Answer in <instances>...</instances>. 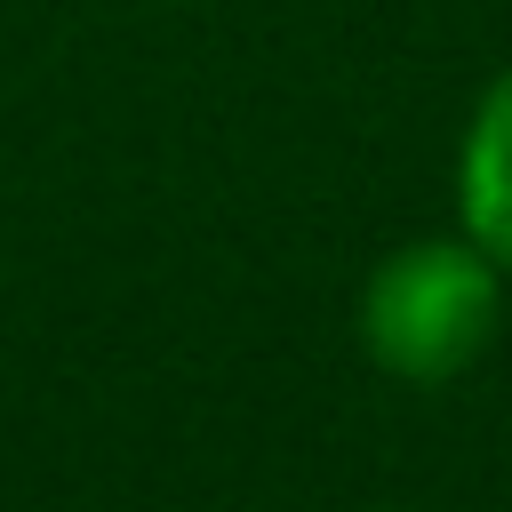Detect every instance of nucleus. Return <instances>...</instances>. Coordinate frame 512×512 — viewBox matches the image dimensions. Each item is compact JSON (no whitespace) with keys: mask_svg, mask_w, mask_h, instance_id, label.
I'll return each mask as SVG.
<instances>
[{"mask_svg":"<svg viewBox=\"0 0 512 512\" xmlns=\"http://www.w3.org/2000/svg\"><path fill=\"white\" fill-rule=\"evenodd\" d=\"M376 512H400V504H376Z\"/></svg>","mask_w":512,"mask_h":512,"instance_id":"7ed1b4c3","label":"nucleus"},{"mask_svg":"<svg viewBox=\"0 0 512 512\" xmlns=\"http://www.w3.org/2000/svg\"><path fill=\"white\" fill-rule=\"evenodd\" d=\"M504 312V272L464 240H400L360 288V344L392 384H456Z\"/></svg>","mask_w":512,"mask_h":512,"instance_id":"f257e3e1","label":"nucleus"},{"mask_svg":"<svg viewBox=\"0 0 512 512\" xmlns=\"http://www.w3.org/2000/svg\"><path fill=\"white\" fill-rule=\"evenodd\" d=\"M456 232L512 272V64L480 88L464 144H456Z\"/></svg>","mask_w":512,"mask_h":512,"instance_id":"f03ea898","label":"nucleus"}]
</instances>
